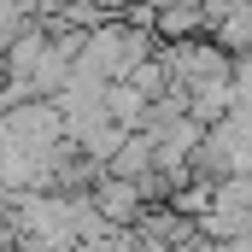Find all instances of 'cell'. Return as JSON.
Returning <instances> with one entry per match:
<instances>
[{"instance_id":"1","label":"cell","mask_w":252,"mask_h":252,"mask_svg":"<svg viewBox=\"0 0 252 252\" xmlns=\"http://www.w3.org/2000/svg\"><path fill=\"white\" fill-rule=\"evenodd\" d=\"M141 199H147V188L141 182H124V176H112L106 188H100V217H112V223H129V217H141Z\"/></svg>"}]
</instances>
